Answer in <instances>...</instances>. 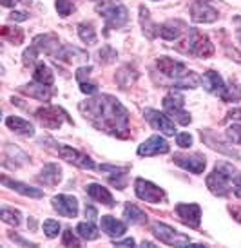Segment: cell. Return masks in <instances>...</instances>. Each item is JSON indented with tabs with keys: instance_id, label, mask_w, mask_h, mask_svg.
<instances>
[{
	"instance_id": "obj_1",
	"label": "cell",
	"mask_w": 241,
	"mask_h": 248,
	"mask_svg": "<svg viewBox=\"0 0 241 248\" xmlns=\"http://www.w3.org/2000/svg\"><path fill=\"white\" fill-rule=\"evenodd\" d=\"M80 110L85 120L96 127L98 131H103L116 136V138H129V112L124 105L120 104L111 94H98L95 98H89L87 102L80 104Z\"/></svg>"
},
{
	"instance_id": "obj_2",
	"label": "cell",
	"mask_w": 241,
	"mask_h": 248,
	"mask_svg": "<svg viewBox=\"0 0 241 248\" xmlns=\"http://www.w3.org/2000/svg\"><path fill=\"white\" fill-rule=\"evenodd\" d=\"M236 170L230 165L223 163V165L216 167L212 172L207 176V188L214 194L225 198L230 190H232V181H234Z\"/></svg>"
},
{
	"instance_id": "obj_3",
	"label": "cell",
	"mask_w": 241,
	"mask_h": 248,
	"mask_svg": "<svg viewBox=\"0 0 241 248\" xmlns=\"http://www.w3.org/2000/svg\"><path fill=\"white\" fill-rule=\"evenodd\" d=\"M185 105V98L178 91H169L165 96H163V109L171 118H174L179 125H189L193 122L191 114L183 109Z\"/></svg>"
},
{
	"instance_id": "obj_4",
	"label": "cell",
	"mask_w": 241,
	"mask_h": 248,
	"mask_svg": "<svg viewBox=\"0 0 241 248\" xmlns=\"http://www.w3.org/2000/svg\"><path fill=\"white\" fill-rule=\"evenodd\" d=\"M98 13L105 18V28L107 29H120L124 28L129 20V11L122 4H112V2H102L98 6Z\"/></svg>"
},
{
	"instance_id": "obj_5",
	"label": "cell",
	"mask_w": 241,
	"mask_h": 248,
	"mask_svg": "<svg viewBox=\"0 0 241 248\" xmlns=\"http://www.w3.org/2000/svg\"><path fill=\"white\" fill-rule=\"evenodd\" d=\"M34 116L40 122L42 127H46V129H60L64 122H73L67 116L65 110L60 109V107H55V105L40 107V109L34 112Z\"/></svg>"
},
{
	"instance_id": "obj_6",
	"label": "cell",
	"mask_w": 241,
	"mask_h": 248,
	"mask_svg": "<svg viewBox=\"0 0 241 248\" xmlns=\"http://www.w3.org/2000/svg\"><path fill=\"white\" fill-rule=\"evenodd\" d=\"M187 51L193 56H198V58H209V56L214 55V46H212V42L209 40V36L193 28L189 31Z\"/></svg>"
},
{
	"instance_id": "obj_7",
	"label": "cell",
	"mask_w": 241,
	"mask_h": 248,
	"mask_svg": "<svg viewBox=\"0 0 241 248\" xmlns=\"http://www.w3.org/2000/svg\"><path fill=\"white\" fill-rule=\"evenodd\" d=\"M152 228V234L158 237L161 243H165L169 247H189L191 245V237L185 234H179L178 230H174V228L167 227L163 223H152L151 225Z\"/></svg>"
},
{
	"instance_id": "obj_8",
	"label": "cell",
	"mask_w": 241,
	"mask_h": 248,
	"mask_svg": "<svg viewBox=\"0 0 241 248\" xmlns=\"http://www.w3.org/2000/svg\"><path fill=\"white\" fill-rule=\"evenodd\" d=\"M134 192L142 201H147V203H152V205H158V203H163L165 201V192L156 186L154 183L147 181L144 178H138L134 181Z\"/></svg>"
},
{
	"instance_id": "obj_9",
	"label": "cell",
	"mask_w": 241,
	"mask_h": 248,
	"mask_svg": "<svg viewBox=\"0 0 241 248\" xmlns=\"http://www.w3.org/2000/svg\"><path fill=\"white\" fill-rule=\"evenodd\" d=\"M56 152H58V156L62 159H65L67 163H73V165H76L78 169H83V170H93V169L96 167L95 161H93L87 154L76 151V149L69 147V145L58 143L56 145Z\"/></svg>"
},
{
	"instance_id": "obj_10",
	"label": "cell",
	"mask_w": 241,
	"mask_h": 248,
	"mask_svg": "<svg viewBox=\"0 0 241 248\" xmlns=\"http://www.w3.org/2000/svg\"><path fill=\"white\" fill-rule=\"evenodd\" d=\"M156 67L160 69V73H163L165 76L169 78H174L176 82L181 80V78H185L191 71L185 67V63L181 62H176V60H172L169 56H160L158 60H156Z\"/></svg>"
},
{
	"instance_id": "obj_11",
	"label": "cell",
	"mask_w": 241,
	"mask_h": 248,
	"mask_svg": "<svg viewBox=\"0 0 241 248\" xmlns=\"http://www.w3.org/2000/svg\"><path fill=\"white\" fill-rule=\"evenodd\" d=\"M176 214L179 221L191 228H198L201 221V208L196 203H178L176 205Z\"/></svg>"
},
{
	"instance_id": "obj_12",
	"label": "cell",
	"mask_w": 241,
	"mask_h": 248,
	"mask_svg": "<svg viewBox=\"0 0 241 248\" xmlns=\"http://www.w3.org/2000/svg\"><path fill=\"white\" fill-rule=\"evenodd\" d=\"M145 120L156 129V131H161L165 136H174V124H172L169 116H165L163 112H160L156 109H145Z\"/></svg>"
},
{
	"instance_id": "obj_13",
	"label": "cell",
	"mask_w": 241,
	"mask_h": 248,
	"mask_svg": "<svg viewBox=\"0 0 241 248\" xmlns=\"http://www.w3.org/2000/svg\"><path fill=\"white\" fill-rule=\"evenodd\" d=\"M191 18L196 24H212L218 20V11L212 6H209L207 2L196 0L191 6Z\"/></svg>"
},
{
	"instance_id": "obj_14",
	"label": "cell",
	"mask_w": 241,
	"mask_h": 248,
	"mask_svg": "<svg viewBox=\"0 0 241 248\" xmlns=\"http://www.w3.org/2000/svg\"><path fill=\"white\" fill-rule=\"evenodd\" d=\"M51 203H53V208L64 217H76V214H78V200L73 196L60 194V196H55Z\"/></svg>"
},
{
	"instance_id": "obj_15",
	"label": "cell",
	"mask_w": 241,
	"mask_h": 248,
	"mask_svg": "<svg viewBox=\"0 0 241 248\" xmlns=\"http://www.w3.org/2000/svg\"><path fill=\"white\" fill-rule=\"evenodd\" d=\"M174 163L179 165L193 174H201L205 170L207 161L200 154H193V156H185V154H174Z\"/></svg>"
},
{
	"instance_id": "obj_16",
	"label": "cell",
	"mask_w": 241,
	"mask_h": 248,
	"mask_svg": "<svg viewBox=\"0 0 241 248\" xmlns=\"http://www.w3.org/2000/svg\"><path fill=\"white\" fill-rule=\"evenodd\" d=\"M171 151V147L161 136H151L145 140L144 143L138 147V154L140 156H156V154H167Z\"/></svg>"
},
{
	"instance_id": "obj_17",
	"label": "cell",
	"mask_w": 241,
	"mask_h": 248,
	"mask_svg": "<svg viewBox=\"0 0 241 248\" xmlns=\"http://www.w3.org/2000/svg\"><path fill=\"white\" fill-rule=\"evenodd\" d=\"M33 46L38 49V51H44L46 55H51V56H55V58H56V55L60 53V49H62L60 42H58V36L51 35V33H48V35H38L33 40Z\"/></svg>"
},
{
	"instance_id": "obj_18",
	"label": "cell",
	"mask_w": 241,
	"mask_h": 248,
	"mask_svg": "<svg viewBox=\"0 0 241 248\" xmlns=\"http://www.w3.org/2000/svg\"><path fill=\"white\" fill-rule=\"evenodd\" d=\"M187 31V24L183 20H167L160 26V36L163 40H178Z\"/></svg>"
},
{
	"instance_id": "obj_19",
	"label": "cell",
	"mask_w": 241,
	"mask_h": 248,
	"mask_svg": "<svg viewBox=\"0 0 241 248\" xmlns=\"http://www.w3.org/2000/svg\"><path fill=\"white\" fill-rule=\"evenodd\" d=\"M201 85L210 94H220L221 96V93L225 91V82L216 71H207L205 75L201 76Z\"/></svg>"
},
{
	"instance_id": "obj_20",
	"label": "cell",
	"mask_w": 241,
	"mask_h": 248,
	"mask_svg": "<svg viewBox=\"0 0 241 248\" xmlns=\"http://www.w3.org/2000/svg\"><path fill=\"white\" fill-rule=\"evenodd\" d=\"M100 227H102V232H105L109 237H120V235H124L127 232V225L118 221L112 216H102Z\"/></svg>"
},
{
	"instance_id": "obj_21",
	"label": "cell",
	"mask_w": 241,
	"mask_h": 248,
	"mask_svg": "<svg viewBox=\"0 0 241 248\" xmlns=\"http://www.w3.org/2000/svg\"><path fill=\"white\" fill-rule=\"evenodd\" d=\"M2 185L4 186H9V188H13L15 192L22 194V196H28V198H34V200H40L44 192H42L40 188H34V186H29L26 183H20V181H13V179H9L7 176H2Z\"/></svg>"
},
{
	"instance_id": "obj_22",
	"label": "cell",
	"mask_w": 241,
	"mask_h": 248,
	"mask_svg": "<svg viewBox=\"0 0 241 248\" xmlns=\"http://www.w3.org/2000/svg\"><path fill=\"white\" fill-rule=\"evenodd\" d=\"M6 125L7 129H11L15 134H20V136H34V127L29 124L28 120H24V118H18V116H7L6 118Z\"/></svg>"
},
{
	"instance_id": "obj_23",
	"label": "cell",
	"mask_w": 241,
	"mask_h": 248,
	"mask_svg": "<svg viewBox=\"0 0 241 248\" xmlns=\"http://www.w3.org/2000/svg\"><path fill=\"white\" fill-rule=\"evenodd\" d=\"M62 179V169L56 165V163H49L42 169L40 176H38V181L44 183L46 186H55L60 183Z\"/></svg>"
},
{
	"instance_id": "obj_24",
	"label": "cell",
	"mask_w": 241,
	"mask_h": 248,
	"mask_svg": "<svg viewBox=\"0 0 241 248\" xmlns=\"http://www.w3.org/2000/svg\"><path fill=\"white\" fill-rule=\"evenodd\" d=\"M20 91L24 94H28L29 98H34V100H40V102H49L51 98V91H49V85H44V83H28V85H22Z\"/></svg>"
},
{
	"instance_id": "obj_25",
	"label": "cell",
	"mask_w": 241,
	"mask_h": 248,
	"mask_svg": "<svg viewBox=\"0 0 241 248\" xmlns=\"http://www.w3.org/2000/svg\"><path fill=\"white\" fill-rule=\"evenodd\" d=\"M85 190H87V194H89L95 201H98V203H102L105 207H114V200H112V196H111V192L105 186L98 185V183H91V185H87Z\"/></svg>"
},
{
	"instance_id": "obj_26",
	"label": "cell",
	"mask_w": 241,
	"mask_h": 248,
	"mask_svg": "<svg viewBox=\"0 0 241 248\" xmlns=\"http://www.w3.org/2000/svg\"><path fill=\"white\" fill-rule=\"evenodd\" d=\"M102 172H109L107 176L111 178V183L118 186V190H124L125 183L120 181L118 178H124L125 174L129 172V167H114V165H100Z\"/></svg>"
},
{
	"instance_id": "obj_27",
	"label": "cell",
	"mask_w": 241,
	"mask_h": 248,
	"mask_svg": "<svg viewBox=\"0 0 241 248\" xmlns=\"http://www.w3.org/2000/svg\"><path fill=\"white\" fill-rule=\"evenodd\" d=\"M140 22H142V28H144V33L149 38H154L156 35H160V26L152 24L151 15H149V9L145 6H140Z\"/></svg>"
},
{
	"instance_id": "obj_28",
	"label": "cell",
	"mask_w": 241,
	"mask_h": 248,
	"mask_svg": "<svg viewBox=\"0 0 241 248\" xmlns=\"http://www.w3.org/2000/svg\"><path fill=\"white\" fill-rule=\"evenodd\" d=\"M33 78H34V82L44 83V85H49V87H51V85H53V82H55V75H53V71L49 69L44 62L36 63L34 73H33Z\"/></svg>"
},
{
	"instance_id": "obj_29",
	"label": "cell",
	"mask_w": 241,
	"mask_h": 248,
	"mask_svg": "<svg viewBox=\"0 0 241 248\" xmlns=\"http://www.w3.org/2000/svg\"><path fill=\"white\" fill-rule=\"evenodd\" d=\"M0 36L7 40L13 46H20L24 42V31L20 28H9V26H2L0 28Z\"/></svg>"
},
{
	"instance_id": "obj_30",
	"label": "cell",
	"mask_w": 241,
	"mask_h": 248,
	"mask_svg": "<svg viewBox=\"0 0 241 248\" xmlns=\"http://www.w3.org/2000/svg\"><path fill=\"white\" fill-rule=\"evenodd\" d=\"M78 36H80V40H82L83 44H87V46H95L98 42L96 31L93 28V24H87V22H82V24L78 26Z\"/></svg>"
},
{
	"instance_id": "obj_31",
	"label": "cell",
	"mask_w": 241,
	"mask_h": 248,
	"mask_svg": "<svg viewBox=\"0 0 241 248\" xmlns=\"http://www.w3.org/2000/svg\"><path fill=\"white\" fill-rule=\"evenodd\" d=\"M124 216L127 217V221H131L134 225H144V223H147V216H145L144 210H140L136 205H131V203L125 205Z\"/></svg>"
},
{
	"instance_id": "obj_32",
	"label": "cell",
	"mask_w": 241,
	"mask_h": 248,
	"mask_svg": "<svg viewBox=\"0 0 241 248\" xmlns=\"http://www.w3.org/2000/svg\"><path fill=\"white\" fill-rule=\"evenodd\" d=\"M58 60H65V62H73V60H85L87 55H85V51H80L78 47H62L60 49V53L56 55Z\"/></svg>"
},
{
	"instance_id": "obj_33",
	"label": "cell",
	"mask_w": 241,
	"mask_h": 248,
	"mask_svg": "<svg viewBox=\"0 0 241 248\" xmlns=\"http://www.w3.org/2000/svg\"><path fill=\"white\" fill-rule=\"evenodd\" d=\"M76 232H78L80 237L87 239V241H95V239H98V235H100L98 228L93 225V221H87V223H78Z\"/></svg>"
},
{
	"instance_id": "obj_34",
	"label": "cell",
	"mask_w": 241,
	"mask_h": 248,
	"mask_svg": "<svg viewBox=\"0 0 241 248\" xmlns=\"http://www.w3.org/2000/svg\"><path fill=\"white\" fill-rule=\"evenodd\" d=\"M131 73V67L127 65V67H122L120 69V73L116 75V82L120 83V87L122 89H127V87H131L132 83H134V80H136V73H132V75H129Z\"/></svg>"
},
{
	"instance_id": "obj_35",
	"label": "cell",
	"mask_w": 241,
	"mask_h": 248,
	"mask_svg": "<svg viewBox=\"0 0 241 248\" xmlns=\"http://www.w3.org/2000/svg\"><path fill=\"white\" fill-rule=\"evenodd\" d=\"M221 100L223 102H238L241 100V87L236 83H228L225 91L221 93Z\"/></svg>"
},
{
	"instance_id": "obj_36",
	"label": "cell",
	"mask_w": 241,
	"mask_h": 248,
	"mask_svg": "<svg viewBox=\"0 0 241 248\" xmlns=\"http://www.w3.org/2000/svg\"><path fill=\"white\" fill-rule=\"evenodd\" d=\"M0 217H2L4 223L11 225V227H18L20 225V212L18 210H11V208L4 207L2 212H0Z\"/></svg>"
},
{
	"instance_id": "obj_37",
	"label": "cell",
	"mask_w": 241,
	"mask_h": 248,
	"mask_svg": "<svg viewBox=\"0 0 241 248\" xmlns=\"http://www.w3.org/2000/svg\"><path fill=\"white\" fill-rule=\"evenodd\" d=\"M44 232H46V235H48L49 239H53L60 232V223L55 219H46L44 221Z\"/></svg>"
},
{
	"instance_id": "obj_38",
	"label": "cell",
	"mask_w": 241,
	"mask_h": 248,
	"mask_svg": "<svg viewBox=\"0 0 241 248\" xmlns=\"http://www.w3.org/2000/svg\"><path fill=\"white\" fill-rule=\"evenodd\" d=\"M55 6H56V11H58L60 16H69V15L75 11V6H73L71 0H56Z\"/></svg>"
},
{
	"instance_id": "obj_39",
	"label": "cell",
	"mask_w": 241,
	"mask_h": 248,
	"mask_svg": "<svg viewBox=\"0 0 241 248\" xmlns=\"http://www.w3.org/2000/svg\"><path fill=\"white\" fill-rule=\"evenodd\" d=\"M114 58H116V51H114L112 47H109V46H105V47L98 53V60H100L102 63H111Z\"/></svg>"
},
{
	"instance_id": "obj_40",
	"label": "cell",
	"mask_w": 241,
	"mask_h": 248,
	"mask_svg": "<svg viewBox=\"0 0 241 248\" xmlns=\"http://www.w3.org/2000/svg\"><path fill=\"white\" fill-rule=\"evenodd\" d=\"M227 138L230 140L232 143L240 145L241 143V125H232V127H228Z\"/></svg>"
},
{
	"instance_id": "obj_41",
	"label": "cell",
	"mask_w": 241,
	"mask_h": 248,
	"mask_svg": "<svg viewBox=\"0 0 241 248\" xmlns=\"http://www.w3.org/2000/svg\"><path fill=\"white\" fill-rule=\"evenodd\" d=\"M62 245L64 247H80V241H78V237L73 234V230H65L62 237Z\"/></svg>"
},
{
	"instance_id": "obj_42",
	"label": "cell",
	"mask_w": 241,
	"mask_h": 248,
	"mask_svg": "<svg viewBox=\"0 0 241 248\" xmlns=\"http://www.w3.org/2000/svg\"><path fill=\"white\" fill-rule=\"evenodd\" d=\"M176 143L181 147V149H189L191 145H193V136L189 134V132H181L176 136Z\"/></svg>"
},
{
	"instance_id": "obj_43",
	"label": "cell",
	"mask_w": 241,
	"mask_h": 248,
	"mask_svg": "<svg viewBox=\"0 0 241 248\" xmlns=\"http://www.w3.org/2000/svg\"><path fill=\"white\" fill-rule=\"evenodd\" d=\"M36 55H38V49L34 47V46L26 49V51H24V65H31V63L36 60Z\"/></svg>"
},
{
	"instance_id": "obj_44",
	"label": "cell",
	"mask_w": 241,
	"mask_h": 248,
	"mask_svg": "<svg viewBox=\"0 0 241 248\" xmlns=\"http://www.w3.org/2000/svg\"><path fill=\"white\" fill-rule=\"evenodd\" d=\"M80 91H82L83 94H96L98 87H96V83L82 82V83H80Z\"/></svg>"
},
{
	"instance_id": "obj_45",
	"label": "cell",
	"mask_w": 241,
	"mask_h": 248,
	"mask_svg": "<svg viewBox=\"0 0 241 248\" xmlns=\"http://www.w3.org/2000/svg\"><path fill=\"white\" fill-rule=\"evenodd\" d=\"M28 13H24V11H13V13L9 15V20L11 22H24L28 20Z\"/></svg>"
},
{
	"instance_id": "obj_46",
	"label": "cell",
	"mask_w": 241,
	"mask_h": 248,
	"mask_svg": "<svg viewBox=\"0 0 241 248\" xmlns=\"http://www.w3.org/2000/svg\"><path fill=\"white\" fill-rule=\"evenodd\" d=\"M232 186H234V194L241 200V172H236L234 181H232Z\"/></svg>"
},
{
	"instance_id": "obj_47",
	"label": "cell",
	"mask_w": 241,
	"mask_h": 248,
	"mask_svg": "<svg viewBox=\"0 0 241 248\" xmlns=\"http://www.w3.org/2000/svg\"><path fill=\"white\" fill-rule=\"evenodd\" d=\"M85 217H89V221H95L98 217L96 210L93 207H85Z\"/></svg>"
},
{
	"instance_id": "obj_48",
	"label": "cell",
	"mask_w": 241,
	"mask_h": 248,
	"mask_svg": "<svg viewBox=\"0 0 241 248\" xmlns=\"http://www.w3.org/2000/svg\"><path fill=\"white\" fill-rule=\"evenodd\" d=\"M114 247H134V239H124V241H114Z\"/></svg>"
},
{
	"instance_id": "obj_49",
	"label": "cell",
	"mask_w": 241,
	"mask_h": 248,
	"mask_svg": "<svg viewBox=\"0 0 241 248\" xmlns=\"http://www.w3.org/2000/svg\"><path fill=\"white\" fill-rule=\"evenodd\" d=\"M230 212H232V217L241 223V207H230Z\"/></svg>"
},
{
	"instance_id": "obj_50",
	"label": "cell",
	"mask_w": 241,
	"mask_h": 248,
	"mask_svg": "<svg viewBox=\"0 0 241 248\" xmlns=\"http://www.w3.org/2000/svg\"><path fill=\"white\" fill-rule=\"evenodd\" d=\"M228 118H232V120H241V109H234L228 112Z\"/></svg>"
},
{
	"instance_id": "obj_51",
	"label": "cell",
	"mask_w": 241,
	"mask_h": 248,
	"mask_svg": "<svg viewBox=\"0 0 241 248\" xmlns=\"http://www.w3.org/2000/svg\"><path fill=\"white\" fill-rule=\"evenodd\" d=\"M16 2H18V0H0V4L4 7H13V6H16Z\"/></svg>"
},
{
	"instance_id": "obj_52",
	"label": "cell",
	"mask_w": 241,
	"mask_h": 248,
	"mask_svg": "<svg viewBox=\"0 0 241 248\" xmlns=\"http://www.w3.org/2000/svg\"><path fill=\"white\" fill-rule=\"evenodd\" d=\"M236 22H238V36H240V40H241V16H238Z\"/></svg>"
},
{
	"instance_id": "obj_53",
	"label": "cell",
	"mask_w": 241,
	"mask_h": 248,
	"mask_svg": "<svg viewBox=\"0 0 241 248\" xmlns=\"http://www.w3.org/2000/svg\"><path fill=\"white\" fill-rule=\"evenodd\" d=\"M154 2H158V0H154Z\"/></svg>"
}]
</instances>
